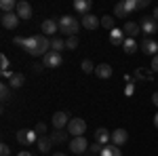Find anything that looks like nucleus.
Listing matches in <instances>:
<instances>
[{"label": "nucleus", "instance_id": "nucleus-1", "mask_svg": "<svg viewBox=\"0 0 158 156\" xmlns=\"http://www.w3.org/2000/svg\"><path fill=\"white\" fill-rule=\"evenodd\" d=\"M23 51H27L32 57H44L47 53H51V38L44 36V34H38V36L25 38Z\"/></svg>", "mask_w": 158, "mask_h": 156}, {"label": "nucleus", "instance_id": "nucleus-2", "mask_svg": "<svg viewBox=\"0 0 158 156\" xmlns=\"http://www.w3.org/2000/svg\"><path fill=\"white\" fill-rule=\"evenodd\" d=\"M59 30L63 34H68V36H76L78 30H80V21H78L76 17L63 15V17H59Z\"/></svg>", "mask_w": 158, "mask_h": 156}, {"label": "nucleus", "instance_id": "nucleus-3", "mask_svg": "<svg viewBox=\"0 0 158 156\" xmlns=\"http://www.w3.org/2000/svg\"><path fill=\"white\" fill-rule=\"evenodd\" d=\"M17 141L21 145H32L38 141V133L32 131V129H19L17 131Z\"/></svg>", "mask_w": 158, "mask_h": 156}, {"label": "nucleus", "instance_id": "nucleus-4", "mask_svg": "<svg viewBox=\"0 0 158 156\" xmlns=\"http://www.w3.org/2000/svg\"><path fill=\"white\" fill-rule=\"evenodd\" d=\"M139 27H141V32L146 34V38H150L152 34H156V32H158V21L154 19V17H141Z\"/></svg>", "mask_w": 158, "mask_h": 156}, {"label": "nucleus", "instance_id": "nucleus-5", "mask_svg": "<svg viewBox=\"0 0 158 156\" xmlns=\"http://www.w3.org/2000/svg\"><path fill=\"white\" fill-rule=\"evenodd\" d=\"M86 131V122L82 118H72L70 120V124H68V133L72 135V137H82Z\"/></svg>", "mask_w": 158, "mask_h": 156}, {"label": "nucleus", "instance_id": "nucleus-6", "mask_svg": "<svg viewBox=\"0 0 158 156\" xmlns=\"http://www.w3.org/2000/svg\"><path fill=\"white\" fill-rule=\"evenodd\" d=\"M70 120H72V118H70L68 112H55L53 118H51V122H53V127H55L57 131H63V127H68Z\"/></svg>", "mask_w": 158, "mask_h": 156}, {"label": "nucleus", "instance_id": "nucleus-7", "mask_svg": "<svg viewBox=\"0 0 158 156\" xmlns=\"http://www.w3.org/2000/svg\"><path fill=\"white\" fill-rule=\"evenodd\" d=\"M19 17H17V13H2L0 15V23L2 27H6V30H15L17 25H19Z\"/></svg>", "mask_w": 158, "mask_h": 156}, {"label": "nucleus", "instance_id": "nucleus-8", "mask_svg": "<svg viewBox=\"0 0 158 156\" xmlns=\"http://www.w3.org/2000/svg\"><path fill=\"white\" fill-rule=\"evenodd\" d=\"M42 63H44V68H61V63H63V57H61V53H55V51H51V53H47V55L42 57Z\"/></svg>", "mask_w": 158, "mask_h": 156}, {"label": "nucleus", "instance_id": "nucleus-9", "mask_svg": "<svg viewBox=\"0 0 158 156\" xmlns=\"http://www.w3.org/2000/svg\"><path fill=\"white\" fill-rule=\"evenodd\" d=\"M86 150H89V141L85 139V135H82V137H72V141H70V152L82 154Z\"/></svg>", "mask_w": 158, "mask_h": 156}, {"label": "nucleus", "instance_id": "nucleus-10", "mask_svg": "<svg viewBox=\"0 0 158 156\" xmlns=\"http://www.w3.org/2000/svg\"><path fill=\"white\" fill-rule=\"evenodd\" d=\"M80 25H82L85 30H97L99 25H101V19H99L97 15L89 13V15H82V19H80Z\"/></svg>", "mask_w": 158, "mask_h": 156}, {"label": "nucleus", "instance_id": "nucleus-11", "mask_svg": "<svg viewBox=\"0 0 158 156\" xmlns=\"http://www.w3.org/2000/svg\"><path fill=\"white\" fill-rule=\"evenodd\" d=\"M139 48H141L146 55H158V42L154 38H143L141 44H139Z\"/></svg>", "mask_w": 158, "mask_h": 156}, {"label": "nucleus", "instance_id": "nucleus-12", "mask_svg": "<svg viewBox=\"0 0 158 156\" xmlns=\"http://www.w3.org/2000/svg\"><path fill=\"white\" fill-rule=\"evenodd\" d=\"M57 30H59V21H57V19H44V21H42V34H44V36L57 34Z\"/></svg>", "mask_w": 158, "mask_h": 156}, {"label": "nucleus", "instance_id": "nucleus-13", "mask_svg": "<svg viewBox=\"0 0 158 156\" xmlns=\"http://www.w3.org/2000/svg\"><path fill=\"white\" fill-rule=\"evenodd\" d=\"M17 17L19 19H30L32 17V6H30V2H25V0H19L17 2Z\"/></svg>", "mask_w": 158, "mask_h": 156}, {"label": "nucleus", "instance_id": "nucleus-14", "mask_svg": "<svg viewBox=\"0 0 158 156\" xmlns=\"http://www.w3.org/2000/svg\"><path fill=\"white\" fill-rule=\"evenodd\" d=\"M127 139H129V133L124 131V129H114V133H112V144L120 148L122 144H127Z\"/></svg>", "mask_w": 158, "mask_h": 156}, {"label": "nucleus", "instance_id": "nucleus-15", "mask_svg": "<svg viewBox=\"0 0 158 156\" xmlns=\"http://www.w3.org/2000/svg\"><path fill=\"white\" fill-rule=\"evenodd\" d=\"M124 40H127V38H124V32H122V30L114 27V30L110 32V42H112L114 47H122V44H124Z\"/></svg>", "mask_w": 158, "mask_h": 156}, {"label": "nucleus", "instance_id": "nucleus-16", "mask_svg": "<svg viewBox=\"0 0 158 156\" xmlns=\"http://www.w3.org/2000/svg\"><path fill=\"white\" fill-rule=\"evenodd\" d=\"M95 141L101 144V145H108L110 141H112V133H110L108 129H103V127H101V129L95 131Z\"/></svg>", "mask_w": 158, "mask_h": 156}, {"label": "nucleus", "instance_id": "nucleus-17", "mask_svg": "<svg viewBox=\"0 0 158 156\" xmlns=\"http://www.w3.org/2000/svg\"><path fill=\"white\" fill-rule=\"evenodd\" d=\"M122 32L129 38H135L137 34H141V27H139V23H135V21H127V23L122 25Z\"/></svg>", "mask_w": 158, "mask_h": 156}, {"label": "nucleus", "instance_id": "nucleus-18", "mask_svg": "<svg viewBox=\"0 0 158 156\" xmlns=\"http://www.w3.org/2000/svg\"><path fill=\"white\" fill-rule=\"evenodd\" d=\"M112 72H114V70H112V65H110V63H99L97 68H95L97 78H103V80H106V78H110V76H112Z\"/></svg>", "mask_w": 158, "mask_h": 156}, {"label": "nucleus", "instance_id": "nucleus-19", "mask_svg": "<svg viewBox=\"0 0 158 156\" xmlns=\"http://www.w3.org/2000/svg\"><path fill=\"white\" fill-rule=\"evenodd\" d=\"M36 144H38V150L47 154V152H51V145H53V141H51V137H49V135H40Z\"/></svg>", "mask_w": 158, "mask_h": 156}, {"label": "nucleus", "instance_id": "nucleus-20", "mask_svg": "<svg viewBox=\"0 0 158 156\" xmlns=\"http://www.w3.org/2000/svg\"><path fill=\"white\" fill-rule=\"evenodd\" d=\"M25 84V76L21 72H15L11 76V80H9V86H11V89H19V86H23Z\"/></svg>", "mask_w": 158, "mask_h": 156}, {"label": "nucleus", "instance_id": "nucleus-21", "mask_svg": "<svg viewBox=\"0 0 158 156\" xmlns=\"http://www.w3.org/2000/svg\"><path fill=\"white\" fill-rule=\"evenodd\" d=\"M91 6H93L91 0H76V2H74V9H76L78 13H85V15H89Z\"/></svg>", "mask_w": 158, "mask_h": 156}, {"label": "nucleus", "instance_id": "nucleus-22", "mask_svg": "<svg viewBox=\"0 0 158 156\" xmlns=\"http://www.w3.org/2000/svg\"><path fill=\"white\" fill-rule=\"evenodd\" d=\"M99 156H122V152H120L118 145L108 144V145H103V150H101V154H99Z\"/></svg>", "mask_w": 158, "mask_h": 156}, {"label": "nucleus", "instance_id": "nucleus-23", "mask_svg": "<svg viewBox=\"0 0 158 156\" xmlns=\"http://www.w3.org/2000/svg\"><path fill=\"white\" fill-rule=\"evenodd\" d=\"M0 11L2 13H15L17 11V2L15 0H2L0 2Z\"/></svg>", "mask_w": 158, "mask_h": 156}, {"label": "nucleus", "instance_id": "nucleus-24", "mask_svg": "<svg viewBox=\"0 0 158 156\" xmlns=\"http://www.w3.org/2000/svg\"><path fill=\"white\" fill-rule=\"evenodd\" d=\"M137 42H135V38H127L124 40V44H122V48H124V53H129V55H133L135 51H137Z\"/></svg>", "mask_w": 158, "mask_h": 156}, {"label": "nucleus", "instance_id": "nucleus-25", "mask_svg": "<svg viewBox=\"0 0 158 156\" xmlns=\"http://www.w3.org/2000/svg\"><path fill=\"white\" fill-rule=\"evenodd\" d=\"M65 48V40H61V38H51V51H55V53H61Z\"/></svg>", "mask_w": 158, "mask_h": 156}, {"label": "nucleus", "instance_id": "nucleus-26", "mask_svg": "<svg viewBox=\"0 0 158 156\" xmlns=\"http://www.w3.org/2000/svg\"><path fill=\"white\" fill-rule=\"evenodd\" d=\"M49 137H51V141H53V144H63V141L68 139V135H65L63 131H57V129H55V131L51 133Z\"/></svg>", "mask_w": 158, "mask_h": 156}, {"label": "nucleus", "instance_id": "nucleus-27", "mask_svg": "<svg viewBox=\"0 0 158 156\" xmlns=\"http://www.w3.org/2000/svg\"><path fill=\"white\" fill-rule=\"evenodd\" d=\"M114 15H116V17H120V19L129 17V13H127V9H124V2H118V4L114 6Z\"/></svg>", "mask_w": 158, "mask_h": 156}, {"label": "nucleus", "instance_id": "nucleus-28", "mask_svg": "<svg viewBox=\"0 0 158 156\" xmlns=\"http://www.w3.org/2000/svg\"><path fill=\"white\" fill-rule=\"evenodd\" d=\"M114 19H116V17H112V15H103V17H101V25L108 27L110 32H112V30H114Z\"/></svg>", "mask_w": 158, "mask_h": 156}, {"label": "nucleus", "instance_id": "nucleus-29", "mask_svg": "<svg viewBox=\"0 0 158 156\" xmlns=\"http://www.w3.org/2000/svg\"><path fill=\"white\" fill-rule=\"evenodd\" d=\"M124 2V9H127V13L131 15L133 11H139V4H137V0H122Z\"/></svg>", "mask_w": 158, "mask_h": 156}, {"label": "nucleus", "instance_id": "nucleus-30", "mask_svg": "<svg viewBox=\"0 0 158 156\" xmlns=\"http://www.w3.org/2000/svg\"><path fill=\"white\" fill-rule=\"evenodd\" d=\"M0 95H2V101H9L11 99V86L9 84H0Z\"/></svg>", "mask_w": 158, "mask_h": 156}, {"label": "nucleus", "instance_id": "nucleus-31", "mask_svg": "<svg viewBox=\"0 0 158 156\" xmlns=\"http://www.w3.org/2000/svg\"><path fill=\"white\" fill-rule=\"evenodd\" d=\"M80 68H82V72H85V74H91V72H95V68H97V65H93V61H91V59H85Z\"/></svg>", "mask_w": 158, "mask_h": 156}, {"label": "nucleus", "instance_id": "nucleus-32", "mask_svg": "<svg viewBox=\"0 0 158 156\" xmlns=\"http://www.w3.org/2000/svg\"><path fill=\"white\" fill-rule=\"evenodd\" d=\"M65 48H70V51L78 48V38H76V36H70L68 40H65Z\"/></svg>", "mask_w": 158, "mask_h": 156}, {"label": "nucleus", "instance_id": "nucleus-33", "mask_svg": "<svg viewBox=\"0 0 158 156\" xmlns=\"http://www.w3.org/2000/svg\"><path fill=\"white\" fill-rule=\"evenodd\" d=\"M34 131L38 133V137H40V135H47V124H44V122H38V124H36V129H34Z\"/></svg>", "mask_w": 158, "mask_h": 156}, {"label": "nucleus", "instance_id": "nucleus-34", "mask_svg": "<svg viewBox=\"0 0 158 156\" xmlns=\"http://www.w3.org/2000/svg\"><path fill=\"white\" fill-rule=\"evenodd\" d=\"M0 68H2V72L9 70V59H6V55H0Z\"/></svg>", "mask_w": 158, "mask_h": 156}, {"label": "nucleus", "instance_id": "nucleus-35", "mask_svg": "<svg viewBox=\"0 0 158 156\" xmlns=\"http://www.w3.org/2000/svg\"><path fill=\"white\" fill-rule=\"evenodd\" d=\"M0 156H11V148H9L6 144L0 145Z\"/></svg>", "mask_w": 158, "mask_h": 156}, {"label": "nucleus", "instance_id": "nucleus-36", "mask_svg": "<svg viewBox=\"0 0 158 156\" xmlns=\"http://www.w3.org/2000/svg\"><path fill=\"white\" fill-rule=\"evenodd\" d=\"M135 93V84H133V80L127 84V89H124V95H133Z\"/></svg>", "mask_w": 158, "mask_h": 156}, {"label": "nucleus", "instance_id": "nucleus-37", "mask_svg": "<svg viewBox=\"0 0 158 156\" xmlns=\"http://www.w3.org/2000/svg\"><path fill=\"white\" fill-rule=\"evenodd\" d=\"M101 150H103V145H101V144H97V141H95V144L91 145V152H97V154H101Z\"/></svg>", "mask_w": 158, "mask_h": 156}, {"label": "nucleus", "instance_id": "nucleus-38", "mask_svg": "<svg viewBox=\"0 0 158 156\" xmlns=\"http://www.w3.org/2000/svg\"><path fill=\"white\" fill-rule=\"evenodd\" d=\"M15 44H17V47H21V48H23V47H25V38L17 36V38H15Z\"/></svg>", "mask_w": 158, "mask_h": 156}, {"label": "nucleus", "instance_id": "nucleus-39", "mask_svg": "<svg viewBox=\"0 0 158 156\" xmlns=\"http://www.w3.org/2000/svg\"><path fill=\"white\" fill-rule=\"evenodd\" d=\"M152 70H154V72H158V55H154V57H152Z\"/></svg>", "mask_w": 158, "mask_h": 156}, {"label": "nucleus", "instance_id": "nucleus-40", "mask_svg": "<svg viewBox=\"0 0 158 156\" xmlns=\"http://www.w3.org/2000/svg\"><path fill=\"white\" fill-rule=\"evenodd\" d=\"M137 4H139V9H146L148 4H150V0H137Z\"/></svg>", "mask_w": 158, "mask_h": 156}, {"label": "nucleus", "instance_id": "nucleus-41", "mask_svg": "<svg viewBox=\"0 0 158 156\" xmlns=\"http://www.w3.org/2000/svg\"><path fill=\"white\" fill-rule=\"evenodd\" d=\"M32 68H34V72H40V70H42V68H44V63H34V65H32Z\"/></svg>", "mask_w": 158, "mask_h": 156}, {"label": "nucleus", "instance_id": "nucleus-42", "mask_svg": "<svg viewBox=\"0 0 158 156\" xmlns=\"http://www.w3.org/2000/svg\"><path fill=\"white\" fill-rule=\"evenodd\" d=\"M152 101H154V106L158 108V93H154V95H152Z\"/></svg>", "mask_w": 158, "mask_h": 156}, {"label": "nucleus", "instance_id": "nucleus-43", "mask_svg": "<svg viewBox=\"0 0 158 156\" xmlns=\"http://www.w3.org/2000/svg\"><path fill=\"white\" fill-rule=\"evenodd\" d=\"M17 156H34V154H32V152H19Z\"/></svg>", "mask_w": 158, "mask_h": 156}, {"label": "nucleus", "instance_id": "nucleus-44", "mask_svg": "<svg viewBox=\"0 0 158 156\" xmlns=\"http://www.w3.org/2000/svg\"><path fill=\"white\" fill-rule=\"evenodd\" d=\"M152 17H154V19H156V21H158V6H156V9H154V15H152Z\"/></svg>", "mask_w": 158, "mask_h": 156}, {"label": "nucleus", "instance_id": "nucleus-45", "mask_svg": "<svg viewBox=\"0 0 158 156\" xmlns=\"http://www.w3.org/2000/svg\"><path fill=\"white\" fill-rule=\"evenodd\" d=\"M154 127H156V129H158V114H156V116H154Z\"/></svg>", "mask_w": 158, "mask_h": 156}, {"label": "nucleus", "instance_id": "nucleus-46", "mask_svg": "<svg viewBox=\"0 0 158 156\" xmlns=\"http://www.w3.org/2000/svg\"><path fill=\"white\" fill-rule=\"evenodd\" d=\"M53 156H65V154H59V152H57V154H53Z\"/></svg>", "mask_w": 158, "mask_h": 156}]
</instances>
